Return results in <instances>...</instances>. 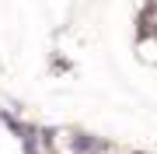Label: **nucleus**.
Segmentation results:
<instances>
[{"label":"nucleus","instance_id":"f257e3e1","mask_svg":"<svg viewBox=\"0 0 157 154\" xmlns=\"http://www.w3.org/2000/svg\"><path fill=\"white\" fill-rule=\"evenodd\" d=\"M136 56L147 67H157V35H136Z\"/></svg>","mask_w":157,"mask_h":154}]
</instances>
